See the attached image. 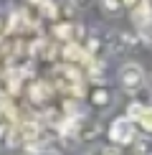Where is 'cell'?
<instances>
[{"label":"cell","instance_id":"6","mask_svg":"<svg viewBox=\"0 0 152 155\" xmlns=\"http://www.w3.org/2000/svg\"><path fill=\"white\" fill-rule=\"evenodd\" d=\"M51 97H53V87H51L48 81H33V84L28 87V99L33 102L36 107L46 104Z\"/></svg>","mask_w":152,"mask_h":155},{"label":"cell","instance_id":"20","mask_svg":"<svg viewBox=\"0 0 152 155\" xmlns=\"http://www.w3.org/2000/svg\"><path fill=\"white\" fill-rule=\"evenodd\" d=\"M66 3H74V0H66Z\"/></svg>","mask_w":152,"mask_h":155},{"label":"cell","instance_id":"1","mask_svg":"<svg viewBox=\"0 0 152 155\" xmlns=\"http://www.w3.org/2000/svg\"><path fill=\"white\" fill-rule=\"evenodd\" d=\"M51 76H53L56 89H63V92L76 94V97L84 94V74H81V69L68 66V64H61V66H53Z\"/></svg>","mask_w":152,"mask_h":155},{"label":"cell","instance_id":"7","mask_svg":"<svg viewBox=\"0 0 152 155\" xmlns=\"http://www.w3.org/2000/svg\"><path fill=\"white\" fill-rule=\"evenodd\" d=\"M152 21V5L150 0H139L137 8H132V23H135V28H142V25H147Z\"/></svg>","mask_w":152,"mask_h":155},{"label":"cell","instance_id":"2","mask_svg":"<svg viewBox=\"0 0 152 155\" xmlns=\"http://www.w3.org/2000/svg\"><path fill=\"white\" fill-rule=\"evenodd\" d=\"M144 81H147V74H144V69L139 66V64L129 61V64H124V66L119 69V84H122L124 92H129V94L142 92Z\"/></svg>","mask_w":152,"mask_h":155},{"label":"cell","instance_id":"15","mask_svg":"<svg viewBox=\"0 0 152 155\" xmlns=\"http://www.w3.org/2000/svg\"><path fill=\"white\" fill-rule=\"evenodd\" d=\"M135 150H137L139 155H144V153H147V140H139V143H137V147H135Z\"/></svg>","mask_w":152,"mask_h":155},{"label":"cell","instance_id":"9","mask_svg":"<svg viewBox=\"0 0 152 155\" xmlns=\"http://www.w3.org/2000/svg\"><path fill=\"white\" fill-rule=\"evenodd\" d=\"M23 76H25V69H23V66H10L8 71H5V81H8V94H18V92H21Z\"/></svg>","mask_w":152,"mask_h":155},{"label":"cell","instance_id":"4","mask_svg":"<svg viewBox=\"0 0 152 155\" xmlns=\"http://www.w3.org/2000/svg\"><path fill=\"white\" fill-rule=\"evenodd\" d=\"M63 61L68 64V66H76V69H81V66H91V56L86 54V48L81 46V43H63Z\"/></svg>","mask_w":152,"mask_h":155},{"label":"cell","instance_id":"19","mask_svg":"<svg viewBox=\"0 0 152 155\" xmlns=\"http://www.w3.org/2000/svg\"><path fill=\"white\" fill-rule=\"evenodd\" d=\"M33 5H38V8H43V5H48V3H53V0H30Z\"/></svg>","mask_w":152,"mask_h":155},{"label":"cell","instance_id":"13","mask_svg":"<svg viewBox=\"0 0 152 155\" xmlns=\"http://www.w3.org/2000/svg\"><path fill=\"white\" fill-rule=\"evenodd\" d=\"M137 38L142 43H147V46H152V21L147 25H142V28H137Z\"/></svg>","mask_w":152,"mask_h":155},{"label":"cell","instance_id":"11","mask_svg":"<svg viewBox=\"0 0 152 155\" xmlns=\"http://www.w3.org/2000/svg\"><path fill=\"white\" fill-rule=\"evenodd\" d=\"M101 10L106 13V15H122L124 13V3L122 0H99Z\"/></svg>","mask_w":152,"mask_h":155},{"label":"cell","instance_id":"10","mask_svg":"<svg viewBox=\"0 0 152 155\" xmlns=\"http://www.w3.org/2000/svg\"><path fill=\"white\" fill-rule=\"evenodd\" d=\"M137 130H142L144 135H152V104H144V109H142V114L137 117Z\"/></svg>","mask_w":152,"mask_h":155},{"label":"cell","instance_id":"3","mask_svg":"<svg viewBox=\"0 0 152 155\" xmlns=\"http://www.w3.org/2000/svg\"><path fill=\"white\" fill-rule=\"evenodd\" d=\"M135 137H137V125L132 120H127V117H117L109 125V140L117 147H122V145H132L135 143Z\"/></svg>","mask_w":152,"mask_h":155},{"label":"cell","instance_id":"18","mask_svg":"<svg viewBox=\"0 0 152 155\" xmlns=\"http://www.w3.org/2000/svg\"><path fill=\"white\" fill-rule=\"evenodd\" d=\"M122 3H124V8H137L139 0H122Z\"/></svg>","mask_w":152,"mask_h":155},{"label":"cell","instance_id":"16","mask_svg":"<svg viewBox=\"0 0 152 155\" xmlns=\"http://www.w3.org/2000/svg\"><path fill=\"white\" fill-rule=\"evenodd\" d=\"M101 155H119V147H101Z\"/></svg>","mask_w":152,"mask_h":155},{"label":"cell","instance_id":"12","mask_svg":"<svg viewBox=\"0 0 152 155\" xmlns=\"http://www.w3.org/2000/svg\"><path fill=\"white\" fill-rule=\"evenodd\" d=\"M91 102H94L97 107H106V104H109V92H106L104 87H97V89L91 92Z\"/></svg>","mask_w":152,"mask_h":155},{"label":"cell","instance_id":"14","mask_svg":"<svg viewBox=\"0 0 152 155\" xmlns=\"http://www.w3.org/2000/svg\"><path fill=\"white\" fill-rule=\"evenodd\" d=\"M142 109H144V104H139V102H132V104L127 107V114H124V117H127V120H132V122H137V117L142 114Z\"/></svg>","mask_w":152,"mask_h":155},{"label":"cell","instance_id":"17","mask_svg":"<svg viewBox=\"0 0 152 155\" xmlns=\"http://www.w3.org/2000/svg\"><path fill=\"white\" fill-rule=\"evenodd\" d=\"M74 5H76V8H89L91 0H74Z\"/></svg>","mask_w":152,"mask_h":155},{"label":"cell","instance_id":"8","mask_svg":"<svg viewBox=\"0 0 152 155\" xmlns=\"http://www.w3.org/2000/svg\"><path fill=\"white\" fill-rule=\"evenodd\" d=\"M28 25H33L25 15V10H10L8 15V33H23Z\"/></svg>","mask_w":152,"mask_h":155},{"label":"cell","instance_id":"5","mask_svg":"<svg viewBox=\"0 0 152 155\" xmlns=\"http://www.w3.org/2000/svg\"><path fill=\"white\" fill-rule=\"evenodd\" d=\"M106 46L112 48V54H124V51H129L135 46V33H129V31H114V33H109V43Z\"/></svg>","mask_w":152,"mask_h":155}]
</instances>
